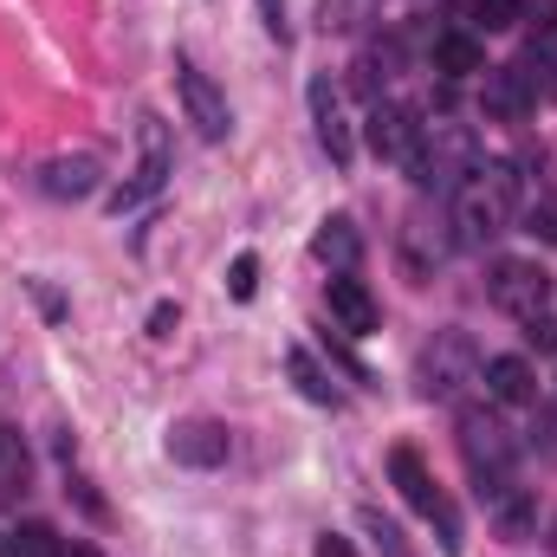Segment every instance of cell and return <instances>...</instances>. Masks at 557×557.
<instances>
[{
	"mask_svg": "<svg viewBox=\"0 0 557 557\" xmlns=\"http://www.w3.org/2000/svg\"><path fill=\"white\" fill-rule=\"evenodd\" d=\"M519 214V175L506 162H480L460 188H454V227L467 247H486L493 234H506Z\"/></svg>",
	"mask_w": 557,
	"mask_h": 557,
	"instance_id": "obj_1",
	"label": "cell"
},
{
	"mask_svg": "<svg viewBox=\"0 0 557 557\" xmlns=\"http://www.w3.org/2000/svg\"><path fill=\"white\" fill-rule=\"evenodd\" d=\"M460 454L480 480V499H499L512 486V434L499 428L493 409H460Z\"/></svg>",
	"mask_w": 557,
	"mask_h": 557,
	"instance_id": "obj_2",
	"label": "cell"
},
{
	"mask_svg": "<svg viewBox=\"0 0 557 557\" xmlns=\"http://www.w3.org/2000/svg\"><path fill=\"white\" fill-rule=\"evenodd\" d=\"M480 376V344L467 331H434V344L416 357V389L428 403H454Z\"/></svg>",
	"mask_w": 557,
	"mask_h": 557,
	"instance_id": "obj_3",
	"label": "cell"
},
{
	"mask_svg": "<svg viewBox=\"0 0 557 557\" xmlns=\"http://www.w3.org/2000/svg\"><path fill=\"white\" fill-rule=\"evenodd\" d=\"M486 298L506 311V318H539L552 305V273L539 260H493L486 267Z\"/></svg>",
	"mask_w": 557,
	"mask_h": 557,
	"instance_id": "obj_4",
	"label": "cell"
},
{
	"mask_svg": "<svg viewBox=\"0 0 557 557\" xmlns=\"http://www.w3.org/2000/svg\"><path fill=\"white\" fill-rule=\"evenodd\" d=\"M389 480L403 486V499L416 506L421 519H434V525H441V545H447V552H460V519H454V506L441 499V486H434V473L421 467L416 447H396V454H389Z\"/></svg>",
	"mask_w": 557,
	"mask_h": 557,
	"instance_id": "obj_5",
	"label": "cell"
},
{
	"mask_svg": "<svg viewBox=\"0 0 557 557\" xmlns=\"http://www.w3.org/2000/svg\"><path fill=\"white\" fill-rule=\"evenodd\" d=\"M370 149H376L383 162H396V169L416 175L421 156H428V124H421L409 104H376V111H370Z\"/></svg>",
	"mask_w": 557,
	"mask_h": 557,
	"instance_id": "obj_6",
	"label": "cell"
},
{
	"mask_svg": "<svg viewBox=\"0 0 557 557\" xmlns=\"http://www.w3.org/2000/svg\"><path fill=\"white\" fill-rule=\"evenodd\" d=\"M175 91H182V111H188V124L201 131L208 143L227 137V98H221V85L195 65V59H175Z\"/></svg>",
	"mask_w": 557,
	"mask_h": 557,
	"instance_id": "obj_7",
	"label": "cell"
},
{
	"mask_svg": "<svg viewBox=\"0 0 557 557\" xmlns=\"http://www.w3.org/2000/svg\"><path fill=\"white\" fill-rule=\"evenodd\" d=\"M480 104H486V117L519 124V117H532V104H539V78H532L525 65H486V91H480Z\"/></svg>",
	"mask_w": 557,
	"mask_h": 557,
	"instance_id": "obj_8",
	"label": "cell"
},
{
	"mask_svg": "<svg viewBox=\"0 0 557 557\" xmlns=\"http://www.w3.org/2000/svg\"><path fill=\"white\" fill-rule=\"evenodd\" d=\"M227 421L214 416H188L169 428V460H182V467H221L227 460Z\"/></svg>",
	"mask_w": 557,
	"mask_h": 557,
	"instance_id": "obj_9",
	"label": "cell"
},
{
	"mask_svg": "<svg viewBox=\"0 0 557 557\" xmlns=\"http://www.w3.org/2000/svg\"><path fill=\"white\" fill-rule=\"evenodd\" d=\"M324 305H331V318H337L350 337H370V331L383 324L376 292H370L363 278H350V273H331V285H324Z\"/></svg>",
	"mask_w": 557,
	"mask_h": 557,
	"instance_id": "obj_10",
	"label": "cell"
},
{
	"mask_svg": "<svg viewBox=\"0 0 557 557\" xmlns=\"http://www.w3.org/2000/svg\"><path fill=\"white\" fill-rule=\"evenodd\" d=\"M311 124H318V149H324L337 169H350L357 143H350V124H344V98H337V85H331V78H311Z\"/></svg>",
	"mask_w": 557,
	"mask_h": 557,
	"instance_id": "obj_11",
	"label": "cell"
},
{
	"mask_svg": "<svg viewBox=\"0 0 557 557\" xmlns=\"http://www.w3.org/2000/svg\"><path fill=\"white\" fill-rule=\"evenodd\" d=\"M311 260L331 267V273H350V267L363 260V234H357V221H350V214H324L318 234H311Z\"/></svg>",
	"mask_w": 557,
	"mask_h": 557,
	"instance_id": "obj_12",
	"label": "cell"
},
{
	"mask_svg": "<svg viewBox=\"0 0 557 557\" xmlns=\"http://www.w3.org/2000/svg\"><path fill=\"white\" fill-rule=\"evenodd\" d=\"M162 175H169V137H162V124L156 117H143V169H137V182L131 188H117L111 195V208L124 214V208H137L143 195H156L162 188Z\"/></svg>",
	"mask_w": 557,
	"mask_h": 557,
	"instance_id": "obj_13",
	"label": "cell"
},
{
	"mask_svg": "<svg viewBox=\"0 0 557 557\" xmlns=\"http://www.w3.org/2000/svg\"><path fill=\"white\" fill-rule=\"evenodd\" d=\"M441 260H447V234H441V221H428V214L416 208V214L403 221V267H409V278L421 285Z\"/></svg>",
	"mask_w": 557,
	"mask_h": 557,
	"instance_id": "obj_14",
	"label": "cell"
},
{
	"mask_svg": "<svg viewBox=\"0 0 557 557\" xmlns=\"http://www.w3.org/2000/svg\"><path fill=\"white\" fill-rule=\"evenodd\" d=\"M98 175H104V162H98L91 149L52 156V162H46V195H59V201H85V195L98 188Z\"/></svg>",
	"mask_w": 557,
	"mask_h": 557,
	"instance_id": "obj_15",
	"label": "cell"
},
{
	"mask_svg": "<svg viewBox=\"0 0 557 557\" xmlns=\"http://www.w3.org/2000/svg\"><path fill=\"white\" fill-rule=\"evenodd\" d=\"M480 376H486V396L493 403H539V370L525 363V357H493V363H480Z\"/></svg>",
	"mask_w": 557,
	"mask_h": 557,
	"instance_id": "obj_16",
	"label": "cell"
},
{
	"mask_svg": "<svg viewBox=\"0 0 557 557\" xmlns=\"http://www.w3.org/2000/svg\"><path fill=\"white\" fill-rule=\"evenodd\" d=\"M285 370H292V383H298V396H305V403H318V409H337V403H344V389L331 383V370H324L305 344H292V350H285Z\"/></svg>",
	"mask_w": 557,
	"mask_h": 557,
	"instance_id": "obj_17",
	"label": "cell"
},
{
	"mask_svg": "<svg viewBox=\"0 0 557 557\" xmlns=\"http://www.w3.org/2000/svg\"><path fill=\"white\" fill-rule=\"evenodd\" d=\"M434 72L441 78H473V72H486V46L473 33H441L434 39Z\"/></svg>",
	"mask_w": 557,
	"mask_h": 557,
	"instance_id": "obj_18",
	"label": "cell"
},
{
	"mask_svg": "<svg viewBox=\"0 0 557 557\" xmlns=\"http://www.w3.org/2000/svg\"><path fill=\"white\" fill-rule=\"evenodd\" d=\"M493 525H499V539H532V525H539V506H532V493H519V486H506L499 499H493Z\"/></svg>",
	"mask_w": 557,
	"mask_h": 557,
	"instance_id": "obj_19",
	"label": "cell"
},
{
	"mask_svg": "<svg viewBox=\"0 0 557 557\" xmlns=\"http://www.w3.org/2000/svg\"><path fill=\"white\" fill-rule=\"evenodd\" d=\"M20 493H26V441L0 428V506H20Z\"/></svg>",
	"mask_w": 557,
	"mask_h": 557,
	"instance_id": "obj_20",
	"label": "cell"
},
{
	"mask_svg": "<svg viewBox=\"0 0 557 557\" xmlns=\"http://www.w3.org/2000/svg\"><path fill=\"white\" fill-rule=\"evenodd\" d=\"M7 552H13V557H59L65 545H59V532H52L46 519H26V525L7 539Z\"/></svg>",
	"mask_w": 557,
	"mask_h": 557,
	"instance_id": "obj_21",
	"label": "cell"
},
{
	"mask_svg": "<svg viewBox=\"0 0 557 557\" xmlns=\"http://www.w3.org/2000/svg\"><path fill=\"white\" fill-rule=\"evenodd\" d=\"M363 532L376 539V552H383V557H416V545L403 539V525H396V519H383L376 506H363Z\"/></svg>",
	"mask_w": 557,
	"mask_h": 557,
	"instance_id": "obj_22",
	"label": "cell"
},
{
	"mask_svg": "<svg viewBox=\"0 0 557 557\" xmlns=\"http://www.w3.org/2000/svg\"><path fill=\"white\" fill-rule=\"evenodd\" d=\"M467 13H473V26L480 33H506V26H519V0H467Z\"/></svg>",
	"mask_w": 557,
	"mask_h": 557,
	"instance_id": "obj_23",
	"label": "cell"
},
{
	"mask_svg": "<svg viewBox=\"0 0 557 557\" xmlns=\"http://www.w3.org/2000/svg\"><path fill=\"white\" fill-rule=\"evenodd\" d=\"M227 292H234V298H253V292H260V260H253V253H240V260L227 267Z\"/></svg>",
	"mask_w": 557,
	"mask_h": 557,
	"instance_id": "obj_24",
	"label": "cell"
},
{
	"mask_svg": "<svg viewBox=\"0 0 557 557\" xmlns=\"http://www.w3.org/2000/svg\"><path fill=\"white\" fill-rule=\"evenodd\" d=\"M532 234L557 240V201H552V195H539V201H532Z\"/></svg>",
	"mask_w": 557,
	"mask_h": 557,
	"instance_id": "obj_25",
	"label": "cell"
},
{
	"mask_svg": "<svg viewBox=\"0 0 557 557\" xmlns=\"http://www.w3.org/2000/svg\"><path fill=\"white\" fill-rule=\"evenodd\" d=\"M260 26H267V33H273L278 46H285V39H292V26H285V0H260Z\"/></svg>",
	"mask_w": 557,
	"mask_h": 557,
	"instance_id": "obj_26",
	"label": "cell"
},
{
	"mask_svg": "<svg viewBox=\"0 0 557 557\" xmlns=\"http://www.w3.org/2000/svg\"><path fill=\"white\" fill-rule=\"evenodd\" d=\"M525 337H532L539 350H557V318H545V311H539V318H525Z\"/></svg>",
	"mask_w": 557,
	"mask_h": 557,
	"instance_id": "obj_27",
	"label": "cell"
},
{
	"mask_svg": "<svg viewBox=\"0 0 557 557\" xmlns=\"http://www.w3.org/2000/svg\"><path fill=\"white\" fill-rule=\"evenodd\" d=\"M175 324H182V311H175V305H156V311H149V337H169Z\"/></svg>",
	"mask_w": 557,
	"mask_h": 557,
	"instance_id": "obj_28",
	"label": "cell"
},
{
	"mask_svg": "<svg viewBox=\"0 0 557 557\" xmlns=\"http://www.w3.org/2000/svg\"><path fill=\"white\" fill-rule=\"evenodd\" d=\"M311 557H357V552H350V539H337V532H324V539L311 545Z\"/></svg>",
	"mask_w": 557,
	"mask_h": 557,
	"instance_id": "obj_29",
	"label": "cell"
},
{
	"mask_svg": "<svg viewBox=\"0 0 557 557\" xmlns=\"http://www.w3.org/2000/svg\"><path fill=\"white\" fill-rule=\"evenodd\" d=\"M552 552H557V519H552Z\"/></svg>",
	"mask_w": 557,
	"mask_h": 557,
	"instance_id": "obj_30",
	"label": "cell"
}]
</instances>
